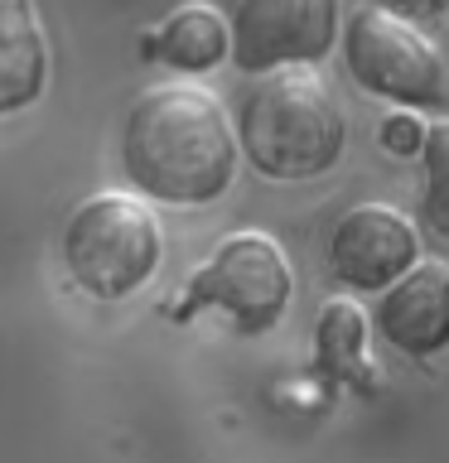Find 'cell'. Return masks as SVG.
Masks as SVG:
<instances>
[{
    "label": "cell",
    "instance_id": "1",
    "mask_svg": "<svg viewBox=\"0 0 449 463\" xmlns=\"http://www.w3.org/2000/svg\"><path fill=\"white\" fill-rule=\"evenodd\" d=\"M237 155L242 150L232 140L223 101L198 82L155 87L126 116V179L155 203H174V208L217 203L232 188Z\"/></svg>",
    "mask_w": 449,
    "mask_h": 463
},
{
    "label": "cell",
    "instance_id": "2",
    "mask_svg": "<svg viewBox=\"0 0 449 463\" xmlns=\"http://www.w3.org/2000/svg\"><path fill=\"white\" fill-rule=\"evenodd\" d=\"M348 116L324 78L310 68L266 72L242 101L237 150L266 179H314L339 165Z\"/></svg>",
    "mask_w": 449,
    "mask_h": 463
},
{
    "label": "cell",
    "instance_id": "3",
    "mask_svg": "<svg viewBox=\"0 0 449 463\" xmlns=\"http://www.w3.org/2000/svg\"><path fill=\"white\" fill-rule=\"evenodd\" d=\"M165 256L155 213L130 194H97L72 208L63 227V266L92 299H126Z\"/></svg>",
    "mask_w": 449,
    "mask_h": 463
},
{
    "label": "cell",
    "instance_id": "4",
    "mask_svg": "<svg viewBox=\"0 0 449 463\" xmlns=\"http://www.w3.org/2000/svg\"><path fill=\"white\" fill-rule=\"evenodd\" d=\"M290 260L271 237L237 232L198 266L179 299H169V318H188L198 309H223L237 333H266L281 324L290 304Z\"/></svg>",
    "mask_w": 449,
    "mask_h": 463
},
{
    "label": "cell",
    "instance_id": "5",
    "mask_svg": "<svg viewBox=\"0 0 449 463\" xmlns=\"http://www.w3.org/2000/svg\"><path fill=\"white\" fill-rule=\"evenodd\" d=\"M348 72L362 92L401 107H440L449 97V68L440 49L382 5L358 10L348 24Z\"/></svg>",
    "mask_w": 449,
    "mask_h": 463
},
{
    "label": "cell",
    "instance_id": "6",
    "mask_svg": "<svg viewBox=\"0 0 449 463\" xmlns=\"http://www.w3.org/2000/svg\"><path fill=\"white\" fill-rule=\"evenodd\" d=\"M339 39V0H237L227 53L242 72L319 63Z\"/></svg>",
    "mask_w": 449,
    "mask_h": 463
},
{
    "label": "cell",
    "instance_id": "7",
    "mask_svg": "<svg viewBox=\"0 0 449 463\" xmlns=\"http://www.w3.org/2000/svg\"><path fill=\"white\" fill-rule=\"evenodd\" d=\"M329 266L348 289H391L416 266V227L387 203H362L333 227Z\"/></svg>",
    "mask_w": 449,
    "mask_h": 463
},
{
    "label": "cell",
    "instance_id": "8",
    "mask_svg": "<svg viewBox=\"0 0 449 463\" xmlns=\"http://www.w3.org/2000/svg\"><path fill=\"white\" fill-rule=\"evenodd\" d=\"M377 333L406 357H435L449 347V266L416 260L377 304Z\"/></svg>",
    "mask_w": 449,
    "mask_h": 463
},
{
    "label": "cell",
    "instance_id": "9",
    "mask_svg": "<svg viewBox=\"0 0 449 463\" xmlns=\"http://www.w3.org/2000/svg\"><path fill=\"white\" fill-rule=\"evenodd\" d=\"M49 82V43L34 0H0V116L24 111Z\"/></svg>",
    "mask_w": 449,
    "mask_h": 463
},
{
    "label": "cell",
    "instance_id": "10",
    "mask_svg": "<svg viewBox=\"0 0 449 463\" xmlns=\"http://www.w3.org/2000/svg\"><path fill=\"white\" fill-rule=\"evenodd\" d=\"M140 53L179 72H208L227 58V20L213 5H184L145 34Z\"/></svg>",
    "mask_w": 449,
    "mask_h": 463
},
{
    "label": "cell",
    "instance_id": "11",
    "mask_svg": "<svg viewBox=\"0 0 449 463\" xmlns=\"http://www.w3.org/2000/svg\"><path fill=\"white\" fill-rule=\"evenodd\" d=\"M319 343V367L333 382L358 386V391H377V372L368 367V318L353 299H329L314 328Z\"/></svg>",
    "mask_w": 449,
    "mask_h": 463
},
{
    "label": "cell",
    "instance_id": "12",
    "mask_svg": "<svg viewBox=\"0 0 449 463\" xmlns=\"http://www.w3.org/2000/svg\"><path fill=\"white\" fill-rule=\"evenodd\" d=\"M425 194H420V217L435 237L449 241V121L425 130Z\"/></svg>",
    "mask_w": 449,
    "mask_h": 463
},
{
    "label": "cell",
    "instance_id": "13",
    "mask_svg": "<svg viewBox=\"0 0 449 463\" xmlns=\"http://www.w3.org/2000/svg\"><path fill=\"white\" fill-rule=\"evenodd\" d=\"M377 140H382L387 155L411 159V155L425 150V121H420V116H411V111H396V116H387V121H382Z\"/></svg>",
    "mask_w": 449,
    "mask_h": 463
},
{
    "label": "cell",
    "instance_id": "14",
    "mask_svg": "<svg viewBox=\"0 0 449 463\" xmlns=\"http://www.w3.org/2000/svg\"><path fill=\"white\" fill-rule=\"evenodd\" d=\"M382 10L411 24V20H435V14H444L449 0H382Z\"/></svg>",
    "mask_w": 449,
    "mask_h": 463
}]
</instances>
